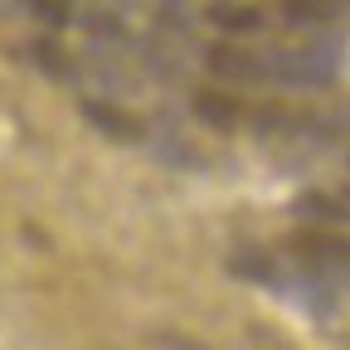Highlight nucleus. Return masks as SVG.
I'll use <instances>...</instances> for the list:
<instances>
[{"label": "nucleus", "instance_id": "obj_1", "mask_svg": "<svg viewBox=\"0 0 350 350\" xmlns=\"http://www.w3.org/2000/svg\"><path fill=\"white\" fill-rule=\"evenodd\" d=\"M292 262H297V273L321 282L326 292L350 287V239H336V234H321V229L292 234Z\"/></svg>", "mask_w": 350, "mask_h": 350}, {"label": "nucleus", "instance_id": "obj_2", "mask_svg": "<svg viewBox=\"0 0 350 350\" xmlns=\"http://www.w3.org/2000/svg\"><path fill=\"white\" fill-rule=\"evenodd\" d=\"M209 73L234 83H268V49H243V44H214L204 54Z\"/></svg>", "mask_w": 350, "mask_h": 350}, {"label": "nucleus", "instance_id": "obj_3", "mask_svg": "<svg viewBox=\"0 0 350 350\" xmlns=\"http://www.w3.org/2000/svg\"><path fill=\"white\" fill-rule=\"evenodd\" d=\"M297 219H317V224H350V204L331 200V195H301L292 204Z\"/></svg>", "mask_w": 350, "mask_h": 350}, {"label": "nucleus", "instance_id": "obj_4", "mask_svg": "<svg viewBox=\"0 0 350 350\" xmlns=\"http://www.w3.org/2000/svg\"><path fill=\"white\" fill-rule=\"evenodd\" d=\"M345 10V0H287L282 5V20L287 25H326Z\"/></svg>", "mask_w": 350, "mask_h": 350}, {"label": "nucleus", "instance_id": "obj_5", "mask_svg": "<svg viewBox=\"0 0 350 350\" xmlns=\"http://www.w3.org/2000/svg\"><path fill=\"white\" fill-rule=\"evenodd\" d=\"M209 20L224 34H258L262 29V10H253V5H214Z\"/></svg>", "mask_w": 350, "mask_h": 350}, {"label": "nucleus", "instance_id": "obj_6", "mask_svg": "<svg viewBox=\"0 0 350 350\" xmlns=\"http://www.w3.org/2000/svg\"><path fill=\"white\" fill-rule=\"evenodd\" d=\"M195 107L214 122V126H234V117H239V103H229V98H214V93H204V98H195Z\"/></svg>", "mask_w": 350, "mask_h": 350}, {"label": "nucleus", "instance_id": "obj_7", "mask_svg": "<svg viewBox=\"0 0 350 350\" xmlns=\"http://www.w3.org/2000/svg\"><path fill=\"white\" fill-rule=\"evenodd\" d=\"M25 5L49 25H68V0H25Z\"/></svg>", "mask_w": 350, "mask_h": 350}]
</instances>
